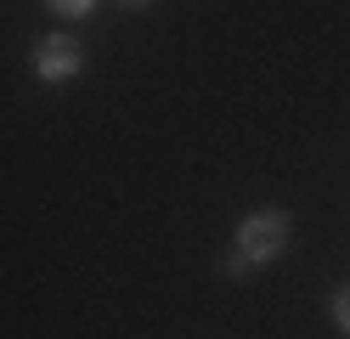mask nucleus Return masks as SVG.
Returning a JSON list of instances; mask_svg holds the SVG:
<instances>
[{
    "label": "nucleus",
    "mask_w": 350,
    "mask_h": 339,
    "mask_svg": "<svg viewBox=\"0 0 350 339\" xmlns=\"http://www.w3.org/2000/svg\"><path fill=\"white\" fill-rule=\"evenodd\" d=\"M294 238V226H288V210H277V203H266V210H254L243 215V226H237V255H243L249 266H271L282 249H288Z\"/></svg>",
    "instance_id": "nucleus-1"
},
{
    "label": "nucleus",
    "mask_w": 350,
    "mask_h": 339,
    "mask_svg": "<svg viewBox=\"0 0 350 339\" xmlns=\"http://www.w3.org/2000/svg\"><path fill=\"white\" fill-rule=\"evenodd\" d=\"M29 68H34L46 85H62V79H74L79 68H85V45H79L74 34H46V40L34 45Z\"/></svg>",
    "instance_id": "nucleus-2"
},
{
    "label": "nucleus",
    "mask_w": 350,
    "mask_h": 339,
    "mask_svg": "<svg viewBox=\"0 0 350 339\" xmlns=\"http://www.w3.org/2000/svg\"><path fill=\"white\" fill-rule=\"evenodd\" d=\"M46 6H51L57 17H85V12L96 6V0H46Z\"/></svg>",
    "instance_id": "nucleus-3"
},
{
    "label": "nucleus",
    "mask_w": 350,
    "mask_h": 339,
    "mask_svg": "<svg viewBox=\"0 0 350 339\" xmlns=\"http://www.w3.org/2000/svg\"><path fill=\"white\" fill-rule=\"evenodd\" d=\"M334 323L350 334V288H339V294H334Z\"/></svg>",
    "instance_id": "nucleus-4"
},
{
    "label": "nucleus",
    "mask_w": 350,
    "mask_h": 339,
    "mask_svg": "<svg viewBox=\"0 0 350 339\" xmlns=\"http://www.w3.org/2000/svg\"><path fill=\"white\" fill-rule=\"evenodd\" d=\"M226 271H232V277H249V260H243V255L232 249V255H226Z\"/></svg>",
    "instance_id": "nucleus-5"
},
{
    "label": "nucleus",
    "mask_w": 350,
    "mask_h": 339,
    "mask_svg": "<svg viewBox=\"0 0 350 339\" xmlns=\"http://www.w3.org/2000/svg\"><path fill=\"white\" fill-rule=\"evenodd\" d=\"M119 6H124V12H142V6H152V0H119Z\"/></svg>",
    "instance_id": "nucleus-6"
}]
</instances>
